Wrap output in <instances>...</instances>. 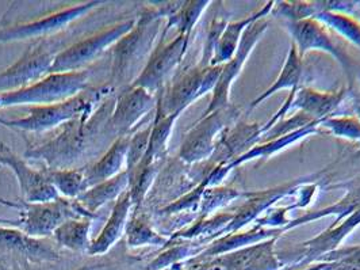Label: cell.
Instances as JSON below:
<instances>
[{
	"instance_id": "1",
	"label": "cell",
	"mask_w": 360,
	"mask_h": 270,
	"mask_svg": "<svg viewBox=\"0 0 360 270\" xmlns=\"http://www.w3.org/2000/svg\"><path fill=\"white\" fill-rule=\"evenodd\" d=\"M106 111H108V106L105 104L99 111L84 114L65 124L60 135L44 145L29 149L26 157L44 161L48 164V170L75 168V163L83 158L96 133L101 132V128L108 125L110 116H106Z\"/></svg>"
},
{
	"instance_id": "2",
	"label": "cell",
	"mask_w": 360,
	"mask_h": 270,
	"mask_svg": "<svg viewBox=\"0 0 360 270\" xmlns=\"http://www.w3.org/2000/svg\"><path fill=\"white\" fill-rule=\"evenodd\" d=\"M179 6H165L159 10L145 11L137 19L134 27L114 45L111 79L115 83L130 82L134 70L150 54L162 29V17L172 16Z\"/></svg>"
},
{
	"instance_id": "3",
	"label": "cell",
	"mask_w": 360,
	"mask_h": 270,
	"mask_svg": "<svg viewBox=\"0 0 360 270\" xmlns=\"http://www.w3.org/2000/svg\"><path fill=\"white\" fill-rule=\"evenodd\" d=\"M91 73L89 70L76 73H51L34 85L0 94V108L10 106H42L71 99L87 89Z\"/></svg>"
},
{
	"instance_id": "4",
	"label": "cell",
	"mask_w": 360,
	"mask_h": 270,
	"mask_svg": "<svg viewBox=\"0 0 360 270\" xmlns=\"http://www.w3.org/2000/svg\"><path fill=\"white\" fill-rule=\"evenodd\" d=\"M106 91H108V87L98 89L92 92L83 91L82 94L73 97L65 102L32 106L26 117L17 120L0 118V125L22 132H46L63 124L65 125L84 114L92 113L95 109V102H98L101 97L106 94Z\"/></svg>"
},
{
	"instance_id": "5",
	"label": "cell",
	"mask_w": 360,
	"mask_h": 270,
	"mask_svg": "<svg viewBox=\"0 0 360 270\" xmlns=\"http://www.w3.org/2000/svg\"><path fill=\"white\" fill-rule=\"evenodd\" d=\"M19 209L20 217L18 221H13V227L34 239L53 236L54 231L70 219L94 217L76 200L61 197L42 204L23 202Z\"/></svg>"
},
{
	"instance_id": "6",
	"label": "cell",
	"mask_w": 360,
	"mask_h": 270,
	"mask_svg": "<svg viewBox=\"0 0 360 270\" xmlns=\"http://www.w3.org/2000/svg\"><path fill=\"white\" fill-rule=\"evenodd\" d=\"M137 19L122 20L108 29H105L86 39H82L67 49L56 54L51 73H65L83 71L86 66L92 63L110 47H114L122 37L134 27ZM49 73V75H51Z\"/></svg>"
},
{
	"instance_id": "7",
	"label": "cell",
	"mask_w": 360,
	"mask_h": 270,
	"mask_svg": "<svg viewBox=\"0 0 360 270\" xmlns=\"http://www.w3.org/2000/svg\"><path fill=\"white\" fill-rule=\"evenodd\" d=\"M222 71V66L214 67H197L181 75L172 85V87L160 97L156 109L164 116L180 114L190 106L195 99L205 95L207 91H213L217 80Z\"/></svg>"
},
{
	"instance_id": "8",
	"label": "cell",
	"mask_w": 360,
	"mask_h": 270,
	"mask_svg": "<svg viewBox=\"0 0 360 270\" xmlns=\"http://www.w3.org/2000/svg\"><path fill=\"white\" fill-rule=\"evenodd\" d=\"M105 4L102 0L87 1L79 6H72L63 8L54 14L46 16L44 18L36 19L26 23H18L10 27L0 29V44L14 42V41H23L30 38H39L54 35L64 27H67L73 20H77L84 16H87L94 8Z\"/></svg>"
},
{
	"instance_id": "9",
	"label": "cell",
	"mask_w": 360,
	"mask_h": 270,
	"mask_svg": "<svg viewBox=\"0 0 360 270\" xmlns=\"http://www.w3.org/2000/svg\"><path fill=\"white\" fill-rule=\"evenodd\" d=\"M56 54L45 45L27 49L23 56L0 73V94L26 89L51 73Z\"/></svg>"
},
{
	"instance_id": "10",
	"label": "cell",
	"mask_w": 360,
	"mask_h": 270,
	"mask_svg": "<svg viewBox=\"0 0 360 270\" xmlns=\"http://www.w3.org/2000/svg\"><path fill=\"white\" fill-rule=\"evenodd\" d=\"M190 36L178 35V37L168 42L159 44V47L149 56L143 71L130 85L141 87L149 92H156L162 87L165 79L178 67L183 56L187 51Z\"/></svg>"
},
{
	"instance_id": "11",
	"label": "cell",
	"mask_w": 360,
	"mask_h": 270,
	"mask_svg": "<svg viewBox=\"0 0 360 270\" xmlns=\"http://www.w3.org/2000/svg\"><path fill=\"white\" fill-rule=\"evenodd\" d=\"M236 116L231 106L213 111L209 116L200 117L195 125L188 130L181 148L179 157L187 163L200 162L212 155L216 148L214 139L222 128L231 123Z\"/></svg>"
},
{
	"instance_id": "12",
	"label": "cell",
	"mask_w": 360,
	"mask_h": 270,
	"mask_svg": "<svg viewBox=\"0 0 360 270\" xmlns=\"http://www.w3.org/2000/svg\"><path fill=\"white\" fill-rule=\"evenodd\" d=\"M0 166H6L17 177L23 202L42 204L60 198L44 171L30 167L4 143H0Z\"/></svg>"
},
{
	"instance_id": "13",
	"label": "cell",
	"mask_w": 360,
	"mask_h": 270,
	"mask_svg": "<svg viewBox=\"0 0 360 270\" xmlns=\"http://www.w3.org/2000/svg\"><path fill=\"white\" fill-rule=\"evenodd\" d=\"M267 26H269L267 22L257 19L244 30V35L241 37L237 52L226 64L222 66V71L219 73V78L217 80L216 87L213 89L212 102L202 117L209 116L217 110L231 106L229 105V87H231L234 78L240 73L241 67L244 66L248 54L252 51L256 42L259 41L262 33L267 29Z\"/></svg>"
},
{
	"instance_id": "14",
	"label": "cell",
	"mask_w": 360,
	"mask_h": 270,
	"mask_svg": "<svg viewBox=\"0 0 360 270\" xmlns=\"http://www.w3.org/2000/svg\"><path fill=\"white\" fill-rule=\"evenodd\" d=\"M155 106H158V102L152 92L141 87L130 86L111 110L108 124L110 133L117 135L118 137L130 136V133Z\"/></svg>"
},
{
	"instance_id": "15",
	"label": "cell",
	"mask_w": 360,
	"mask_h": 270,
	"mask_svg": "<svg viewBox=\"0 0 360 270\" xmlns=\"http://www.w3.org/2000/svg\"><path fill=\"white\" fill-rule=\"evenodd\" d=\"M288 29L294 36V45L298 49V54L302 57L310 49H323L333 54L338 60H340L347 71L352 73V63L347 57V54L332 41V38L326 33L324 25L317 19H302L295 22H288Z\"/></svg>"
},
{
	"instance_id": "16",
	"label": "cell",
	"mask_w": 360,
	"mask_h": 270,
	"mask_svg": "<svg viewBox=\"0 0 360 270\" xmlns=\"http://www.w3.org/2000/svg\"><path fill=\"white\" fill-rule=\"evenodd\" d=\"M133 208L134 205L130 197V192L127 189L112 207L108 223L101 231V234L91 242L90 249L87 252L89 255H103L121 240L124 234H127V224Z\"/></svg>"
},
{
	"instance_id": "17",
	"label": "cell",
	"mask_w": 360,
	"mask_h": 270,
	"mask_svg": "<svg viewBox=\"0 0 360 270\" xmlns=\"http://www.w3.org/2000/svg\"><path fill=\"white\" fill-rule=\"evenodd\" d=\"M130 136L117 137L108 152L90 167L84 168L87 190L105 180H111L127 170V149Z\"/></svg>"
},
{
	"instance_id": "18",
	"label": "cell",
	"mask_w": 360,
	"mask_h": 270,
	"mask_svg": "<svg viewBox=\"0 0 360 270\" xmlns=\"http://www.w3.org/2000/svg\"><path fill=\"white\" fill-rule=\"evenodd\" d=\"M130 180H131V173L125 170L111 180H105L92 186L80 197L76 198V201L89 214L95 215V212L101 209L103 205L121 197L129 189Z\"/></svg>"
},
{
	"instance_id": "19",
	"label": "cell",
	"mask_w": 360,
	"mask_h": 270,
	"mask_svg": "<svg viewBox=\"0 0 360 270\" xmlns=\"http://www.w3.org/2000/svg\"><path fill=\"white\" fill-rule=\"evenodd\" d=\"M345 95V89H340L332 92L302 89L295 92L291 108H300L307 117L314 121H324L328 114L340 105Z\"/></svg>"
},
{
	"instance_id": "20",
	"label": "cell",
	"mask_w": 360,
	"mask_h": 270,
	"mask_svg": "<svg viewBox=\"0 0 360 270\" xmlns=\"http://www.w3.org/2000/svg\"><path fill=\"white\" fill-rule=\"evenodd\" d=\"M0 249L23 254L41 261H52L58 258L53 249L41 243L39 239L23 234L18 228L0 227Z\"/></svg>"
},
{
	"instance_id": "21",
	"label": "cell",
	"mask_w": 360,
	"mask_h": 270,
	"mask_svg": "<svg viewBox=\"0 0 360 270\" xmlns=\"http://www.w3.org/2000/svg\"><path fill=\"white\" fill-rule=\"evenodd\" d=\"M272 6H274V3L270 1V3H267L264 6L263 10H260L259 13L253 14L251 17L226 25L222 36H221L218 44H217L216 52H214V57H213V61H212V67L219 66V64H222L225 61H229L233 57L234 54L238 49L241 37L244 35L243 30H245L255 20L262 19L264 14H267L270 11Z\"/></svg>"
},
{
	"instance_id": "22",
	"label": "cell",
	"mask_w": 360,
	"mask_h": 270,
	"mask_svg": "<svg viewBox=\"0 0 360 270\" xmlns=\"http://www.w3.org/2000/svg\"><path fill=\"white\" fill-rule=\"evenodd\" d=\"M91 226L92 217L70 219L54 231V240L67 250L87 252L91 246Z\"/></svg>"
},
{
	"instance_id": "23",
	"label": "cell",
	"mask_w": 360,
	"mask_h": 270,
	"mask_svg": "<svg viewBox=\"0 0 360 270\" xmlns=\"http://www.w3.org/2000/svg\"><path fill=\"white\" fill-rule=\"evenodd\" d=\"M46 178L53 185L58 196L67 200H76L87 190L84 168L68 170H45Z\"/></svg>"
},
{
	"instance_id": "24",
	"label": "cell",
	"mask_w": 360,
	"mask_h": 270,
	"mask_svg": "<svg viewBox=\"0 0 360 270\" xmlns=\"http://www.w3.org/2000/svg\"><path fill=\"white\" fill-rule=\"evenodd\" d=\"M301 75H302V57L298 54L297 47L292 44L291 49L288 52L286 63H285L282 71L279 73L278 79L275 80V83L271 86L269 90L264 91L259 98H256L253 101L251 104V108L253 109L255 106H257L259 104H262V101H264L266 98H269L274 92H276L281 89L291 87L292 90H298L297 86H298V82L301 79Z\"/></svg>"
},
{
	"instance_id": "25",
	"label": "cell",
	"mask_w": 360,
	"mask_h": 270,
	"mask_svg": "<svg viewBox=\"0 0 360 270\" xmlns=\"http://www.w3.org/2000/svg\"><path fill=\"white\" fill-rule=\"evenodd\" d=\"M127 242L129 247L137 249L144 246H162L167 240L153 230L148 217L134 215L130 217L127 224Z\"/></svg>"
},
{
	"instance_id": "26",
	"label": "cell",
	"mask_w": 360,
	"mask_h": 270,
	"mask_svg": "<svg viewBox=\"0 0 360 270\" xmlns=\"http://www.w3.org/2000/svg\"><path fill=\"white\" fill-rule=\"evenodd\" d=\"M207 1H187L180 4L179 8L169 16L165 29L168 30L171 26L178 27L179 35L191 36V30L195 26L202 11L206 8Z\"/></svg>"
},
{
	"instance_id": "27",
	"label": "cell",
	"mask_w": 360,
	"mask_h": 270,
	"mask_svg": "<svg viewBox=\"0 0 360 270\" xmlns=\"http://www.w3.org/2000/svg\"><path fill=\"white\" fill-rule=\"evenodd\" d=\"M316 18L320 19L338 30L342 36L347 37L352 42L360 47V22L355 20L342 13H336L332 10H321L316 14Z\"/></svg>"
},
{
	"instance_id": "28",
	"label": "cell",
	"mask_w": 360,
	"mask_h": 270,
	"mask_svg": "<svg viewBox=\"0 0 360 270\" xmlns=\"http://www.w3.org/2000/svg\"><path fill=\"white\" fill-rule=\"evenodd\" d=\"M152 128H153V123H150L143 130L130 136L129 149H127V171L131 173L140 163L143 162V159L146 155V151H148V147H149Z\"/></svg>"
},
{
	"instance_id": "29",
	"label": "cell",
	"mask_w": 360,
	"mask_h": 270,
	"mask_svg": "<svg viewBox=\"0 0 360 270\" xmlns=\"http://www.w3.org/2000/svg\"><path fill=\"white\" fill-rule=\"evenodd\" d=\"M323 124L326 128H329L336 136L360 142V120L358 118H354V117L325 118Z\"/></svg>"
},
{
	"instance_id": "30",
	"label": "cell",
	"mask_w": 360,
	"mask_h": 270,
	"mask_svg": "<svg viewBox=\"0 0 360 270\" xmlns=\"http://www.w3.org/2000/svg\"><path fill=\"white\" fill-rule=\"evenodd\" d=\"M191 252V249L188 246H176L172 247L167 252L160 254L156 259H153L146 270H162L172 264H176L180 259H183L184 257H187Z\"/></svg>"
},
{
	"instance_id": "31",
	"label": "cell",
	"mask_w": 360,
	"mask_h": 270,
	"mask_svg": "<svg viewBox=\"0 0 360 270\" xmlns=\"http://www.w3.org/2000/svg\"><path fill=\"white\" fill-rule=\"evenodd\" d=\"M203 270H232V268H231V264L226 262V259H219L217 262L207 265Z\"/></svg>"
},
{
	"instance_id": "32",
	"label": "cell",
	"mask_w": 360,
	"mask_h": 270,
	"mask_svg": "<svg viewBox=\"0 0 360 270\" xmlns=\"http://www.w3.org/2000/svg\"><path fill=\"white\" fill-rule=\"evenodd\" d=\"M0 205H6V207H11V208H20V204H17V202H11V201L3 200V198H0ZM0 223H3V224H7V226H11V224H13V220L0 219Z\"/></svg>"
},
{
	"instance_id": "33",
	"label": "cell",
	"mask_w": 360,
	"mask_h": 270,
	"mask_svg": "<svg viewBox=\"0 0 360 270\" xmlns=\"http://www.w3.org/2000/svg\"><path fill=\"white\" fill-rule=\"evenodd\" d=\"M358 78L360 79V73L358 75ZM360 82V80H359ZM354 91V101H358V102H360V87L358 89V90H352Z\"/></svg>"
},
{
	"instance_id": "34",
	"label": "cell",
	"mask_w": 360,
	"mask_h": 270,
	"mask_svg": "<svg viewBox=\"0 0 360 270\" xmlns=\"http://www.w3.org/2000/svg\"><path fill=\"white\" fill-rule=\"evenodd\" d=\"M99 268V266H90V265H84V266H82V268H79V269L76 270H96Z\"/></svg>"
},
{
	"instance_id": "35",
	"label": "cell",
	"mask_w": 360,
	"mask_h": 270,
	"mask_svg": "<svg viewBox=\"0 0 360 270\" xmlns=\"http://www.w3.org/2000/svg\"><path fill=\"white\" fill-rule=\"evenodd\" d=\"M354 104H355V108H356V111H358V114H359L360 117V102H358V101H354Z\"/></svg>"
},
{
	"instance_id": "36",
	"label": "cell",
	"mask_w": 360,
	"mask_h": 270,
	"mask_svg": "<svg viewBox=\"0 0 360 270\" xmlns=\"http://www.w3.org/2000/svg\"><path fill=\"white\" fill-rule=\"evenodd\" d=\"M359 17H360V14H359Z\"/></svg>"
}]
</instances>
